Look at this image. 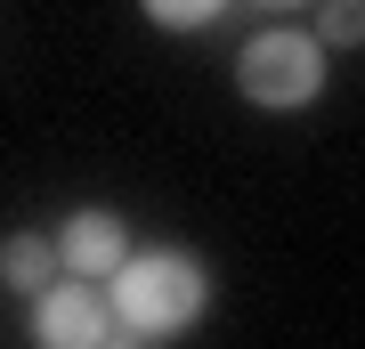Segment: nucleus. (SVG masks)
<instances>
[{
  "label": "nucleus",
  "instance_id": "obj_8",
  "mask_svg": "<svg viewBox=\"0 0 365 349\" xmlns=\"http://www.w3.org/2000/svg\"><path fill=\"white\" fill-rule=\"evenodd\" d=\"M106 349H146V341H130V333H106Z\"/></svg>",
  "mask_w": 365,
  "mask_h": 349
},
{
  "label": "nucleus",
  "instance_id": "obj_3",
  "mask_svg": "<svg viewBox=\"0 0 365 349\" xmlns=\"http://www.w3.org/2000/svg\"><path fill=\"white\" fill-rule=\"evenodd\" d=\"M49 244H57V268H66L73 285H106V276L138 252V244H130V220H122V211H98V203L66 211Z\"/></svg>",
  "mask_w": 365,
  "mask_h": 349
},
{
  "label": "nucleus",
  "instance_id": "obj_6",
  "mask_svg": "<svg viewBox=\"0 0 365 349\" xmlns=\"http://www.w3.org/2000/svg\"><path fill=\"white\" fill-rule=\"evenodd\" d=\"M138 9H146L155 33H203V25L227 16V0H138Z\"/></svg>",
  "mask_w": 365,
  "mask_h": 349
},
{
  "label": "nucleus",
  "instance_id": "obj_9",
  "mask_svg": "<svg viewBox=\"0 0 365 349\" xmlns=\"http://www.w3.org/2000/svg\"><path fill=\"white\" fill-rule=\"evenodd\" d=\"M268 9H309V0H268Z\"/></svg>",
  "mask_w": 365,
  "mask_h": 349
},
{
  "label": "nucleus",
  "instance_id": "obj_7",
  "mask_svg": "<svg viewBox=\"0 0 365 349\" xmlns=\"http://www.w3.org/2000/svg\"><path fill=\"white\" fill-rule=\"evenodd\" d=\"M365 41V0H317V49H357Z\"/></svg>",
  "mask_w": 365,
  "mask_h": 349
},
{
  "label": "nucleus",
  "instance_id": "obj_2",
  "mask_svg": "<svg viewBox=\"0 0 365 349\" xmlns=\"http://www.w3.org/2000/svg\"><path fill=\"white\" fill-rule=\"evenodd\" d=\"M235 90L252 106H268V114L317 106V90H325V49H317V33H300V25L252 33L244 49H235Z\"/></svg>",
  "mask_w": 365,
  "mask_h": 349
},
{
  "label": "nucleus",
  "instance_id": "obj_1",
  "mask_svg": "<svg viewBox=\"0 0 365 349\" xmlns=\"http://www.w3.org/2000/svg\"><path fill=\"white\" fill-rule=\"evenodd\" d=\"M106 309H114V333H130L146 349L179 341L211 317V268L187 244H146L106 276Z\"/></svg>",
  "mask_w": 365,
  "mask_h": 349
},
{
  "label": "nucleus",
  "instance_id": "obj_4",
  "mask_svg": "<svg viewBox=\"0 0 365 349\" xmlns=\"http://www.w3.org/2000/svg\"><path fill=\"white\" fill-rule=\"evenodd\" d=\"M106 333H114L106 285H73V276H57V285L33 300V349H106Z\"/></svg>",
  "mask_w": 365,
  "mask_h": 349
},
{
  "label": "nucleus",
  "instance_id": "obj_5",
  "mask_svg": "<svg viewBox=\"0 0 365 349\" xmlns=\"http://www.w3.org/2000/svg\"><path fill=\"white\" fill-rule=\"evenodd\" d=\"M57 244L49 236H0V293H16V300H41L57 285Z\"/></svg>",
  "mask_w": 365,
  "mask_h": 349
}]
</instances>
